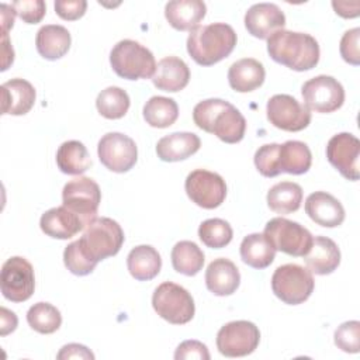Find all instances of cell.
<instances>
[{"mask_svg":"<svg viewBox=\"0 0 360 360\" xmlns=\"http://www.w3.org/2000/svg\"><path fill=\"white\" fill-rule=\"evenodd\" d=\"M63 262L66 269L76 276H87L96 269V263L91 262L80 249L79 242L75 240L65 248Z\"/></svg>","mask_w":360,"mask_h":360,"instance_id":"39","label":"cell"},{"mask_svg":"<svg viewBox=\"0 0 360 360\" xmlns=\"http://www.w3.org/2000/svg\"><path fill=\"white\" fill-rule=\"evenodd\" d=\"M236 41V32L225 22L198 25L190 31L187 52L195 63L211 66L229 56Z\"/></svg>","mask_w":360,"mask_h":360,"instance_id":"3","label":"cell"},{"mask_svg":"<svg viewBox=\"0 0 360 360\" xmlns=\"http://www.w3.org/2000/svg\"><path fill=\"white\" fill-rule=\"evenodd\" d=\"M201 146L200 138L193 132H173L158 141L156 153L163 162H180L194 155Z\"/></svg>","mask_w":360,"mask_h":360,"instance_id":"26","label":"cell"},{"mask_svg":"<svg viewBox=\"0 0 360 360\" xmlns=\"http://www.w3.org/2000/svg\"><path fill=\"white\" fill-rule=\"evenodd\" d=\"M193 120L200 129L214 134L225 143H238L245 136V117L235 105L222 98H207L195 104Z\"/></svg>","mask_w":360,"mask_h":360,"instance_id":"1","label":"cell"},{"mask_svg":"<svg viewBox=\"0 0 360 360\" xmlns=\"http://www.w3.org/2000/svg\"><path fill=\"white\" fill-rule=\"evenodd\" d=\"M260 342L259 328L249 321H232L217 333V349L225 357H243L253 353Z\"/></svg>","mask_w":360,"mask_h":360,"instance_id":"11","label":"cell"},{"mask_svg":"<svg viewBox=\"0 0 360 360\" xmlns=\"http://www.w3.org/2000/svg\"><path fill=\"white\" fill-rule=\"evenodd\" d=\"M56 165L62 173L79 176L91 166V159L80 141H66L56 150Z\"/></svg>","mask_w":360,"mask_h":360,"instance_id":"31","label":"cell"},{"mask_svg":"<svg viewBox=\"0 0 360 360\" xmlns=\"http://www.w3.org/2000/svg\"><path fill=\"white\" fill-rule=\"evenodd\" d=\"M0 288L3 297L11 302H24L31 298L35 290L32 264L21 256L7 259L1 267Z\"/></svg>","mask_w":360,"mask_h":360,"instance_id":"9","label":"cell"},{"mask_svg":"<svg viewBox=\"0 0 360 360\" xmlns=\"http://www.w3.org/2000/svg\"><path fill=\"white\" fill-rule=\"evenodd\" d=\"M284 25L285 15L281 8L273 3L253 4L245 14L248 32L259 39H267L273 32L284 30Z\"/></svg>","mask_w":360,"mask_h":360,"instance_id":"17","label":"cell"},{"mask_svg":"<svg viewBox=\"0 0 360 360\" xmlns=\"http://www.w3.org/2000/svg\"><path fill=\"white\" fill-rule=\"evenodd\" d=\"M70 32L63 25L48 24L38 30L35 45L38 53L48 59L56 60L65 56L70 48Z\"/></svg>","mask_w":360,"mask_h":360,"instance_id":"27","label":"cell"},{"mask_svg":"<svg viewBox=\"0 0 360 360\" xmlns=\"http://www.w3.org/2000/svg\"><path fill=\"white\" fill-rule=\"evenodd\" d=\"M335 345L346 353H357L360 349V322H343L335 330Z\"/></svg>","mask_w":360,"mask_h":360,"instance_id":"40","label":"cell"},{"mask_svg":"<svg viewBox=\"0 0 360 360\" xmlns=\"http://www.w3.org/2000/svg\"><path fill=\"white\" fill-rule=\"evenodd\" d=\"M190 82V69L187 63L177 56H166L159 60L152 76L156 89L176 93L183 90Z\"/></svg>","mask_w":360,"mask_h":360,"instance_id":"22","label":"cell"},{"mask_svg":"<svg viewBox=\"0 0 360 360\" xmlns=\"http://www.w3.org/2000/svg\"><path fill=\"white\" fill-rule=\"evenodd\" d=\"M152 307L162 319L173 325L190 322L195 312L191 294L184 287L172 281H165L155 288Z\"/></svg>","mask_w":360,"mask_h":360,"instance_id":"7","label":"cell"},{"mask_svg":"<svg viewBox=\"0 0 360 360\" xmlns=\"http://www.w3.org/2000/svg\"><path fill=\"white\" fill-rule=\"evenodd\" d=\"M1 336L8 335L10 332H14L17 328V316L13 311H8L7 308L1 307Z\"/></svg>","mask_w":360,"mask_h":360,"instance_id":"47","label":"cell"},{"mask_svg":"<svg viewBox=\"0 0 360 360\" xmlns=\"http://www.w3.org/2000/svg\"><path fill=\"white\" fill-rule=\"evenodd\" d=\"M267 52L274 62L295 72L314 69L321 53L312 35L288 30H278L267 38Z\"/></svg>","mask_w":360,"mask_h":360,"instance_id":"2","label":"cell"},{"mask_svg":"<svg viewBox=\"0 0 360 360\" xmlns=\"http://www.w3.org/2000/svg\"><path fill=\"white\" fill-rule=\"evenodd\" d=\"M240 284V273L236 264L225 257L212 260L205 270V285L218 297L233 294Z\"/></svg>","mask_w":360,"mask_h":360,"instance_id":"20","label":"cell"},{"mask_svg":"<svg viewBox=\"0 0 360 360\" xmlns=\"http://www.w3.org/2000/svg\"><path fill=\"white\" fill-rule=\"evenodd\" d=\"M311 273L326 276L333 273L340 264V250L328 236H315L309 252L304 256Z\"/></svg>","mask_w":360,"mask_h":360,"instance_id":"23","label":"cell"},{"mask_svg":"<svg viewBox=\"0 0 360 360\" xmlns=\"http://www.w3.org/2000/svg\"><path fill=\"white\" fill-rule=\"evenodd\" d=\"M1 45H3V66L1 70H7L8 66L14 62V51L11 46V42L8 39V34L3 32V39H1Z\"/></svg>","mask_w":360,"mask_h":360,"instance_id":"49","label":"cell"},{"mask_svg":"<svg viewBox=\"0 0 360 360\" xmlns=\"http://www.w3.org/2000/svg\"><path fill=\"white\" fill-rule=\"evenodd\" d=\"M276 257V249L263 233H250L240 243V259L253 269L269 267Z\"/></svg>","mask_w":360,"mask_h":360,"instance_id":"30","label":"cell"},{"mask_svg":"<svg viewBox=\"0 0 360 360\" xmlns=\"http://www.w3.org/2000/svg\"><path fill=\"white\" fill-rule=\"evenodd\" d=\"M34 86L20 77L1 84V114L24 115L35 103Z\"/></svg>","mask_w":360,"mask_h":360,"instance_id":"21","label":"cell"},{"mask_svg":"<svg viewBox=\"0 0 360 360\" xmlns=\"http://www.w3.org/2000/svg\"><path fill=\"white\" fill-rule=\"evenodd\" d=\"M278 148L280 143H266L256 150L253 162L262 176L276 177L281 173L278 167Z\"/></svg>","mask_w":360,"mask_h":360,"instance_id":"38","label":"cell"},{"mask_svg":"<svg viewBox=\"0 0 360 360\" xmlns=\"http://www.w3.org/2000/svg\"><path fill=\"white\" fill-rule=\"evenodd\" d=\"M207 6L201 0H173L165 6L167 22L177 31H191L205 17Z\"/></svg>","mask_w":360,"mask_h":360,"instance_id":"24","label":"cell"},{"mask_svg":"<svg viewBox=\"0 0 360 360\" xmlns=\"http://www.w3.org/2000/svg\"><path fill=\"white\" fill-rule=\"evenodd\" d=\"M127 267L135 280L149 281L159 274L162 269V259L153 246L139 245L128 253Z\"/></svg>","mask_w":360,"mask_h":360,"instance_id":"28","label":"cell"},{"mask_svg":"<svg viewBox=\"0 0 360 360\" xmlns=\"http://www.w3.org/2000/svg\"><path fill=\"white\" fill-rule=\"evenodd\" d=\"M263 235L276 250L295 257H304L309 252L314 240L307 228L283 217L271 218L266 224Z\"/></svg>","mask_w":360,"mask_h":360,"instance_id":"8","label":"cell"},{"mask_svg":"<svg viewBox=\"0 0 360 360\" xmlns=\"http://www.w3.org/2000/svg\"><path fill=\"white\" fill-rule=\"evenodd\" d=\"M267 120L278 129L298 132L311 122V111L290 94H274L266 105Z\"/></svg>","mask_w":360,"mask_h":360,"instance_id":"15","label":"cell"},{"mask_svg":"<svg viewBox=\"0 0 360 360\" xmlns=\"http://www.w3.org/2000/svg\"><path fill=\"white\" fill-rule=\"evenodd\" d=\"M143 120L153 128H167L179 117V105L173 98L163 96L150 97L143 105Z\"/></svg>","mask_w":360,"mask_h":360,"instance_id":"34","label":"cell"},{"mask_svg":"<svg viewBox=\"0 0 360 360\" xmlns=\"http://www.w3.org/2000/svg\"><path fill=\"white\" fill-rule=\"evenodd\" d=\"M131 105L129 96L125 90L117 86H110L101 90L96 98V107L100 115L107 120L122 118Z\"/></svg>","mask_w":360,"mask_h":360,"instance_id":"35","label":"cell"},{"mask_svg":"<svg viewBox=\"0 0 360 360\" xmlns=\"http://www.w3.org/2000/svg\"><path fill=\"white\" fill-rule=\"evenodd\" d=\"M100 162L114 173L131 170L138 160V148L132 138L121 132H108L97 145Z\"/></svg>","mask_w":360,"mask_h":360,"instance_id":"12","label":"cell"},{"mask_svg":"<svg viewBox=\"0 0 360 360\" xmlns=\"http://www.w3.org/2000/svg\"><path fill=\"white\" fill-rule=\"evenodd\" d=\"M11 6L15 14L27 24L39 22L46 13V6L42 0H17Z\"/></svg>","mask_w":360,"mask_h":360,"instance_id":"41","label":"cell"},{"mask_svg":"<svg viewBox=\"0 0 360 360\" xmlns=\"http://www.w3.org/2000/svg\"><path fill=\"white\" fill-rule=\"evenodd\" d=\"M302 202V188L294 181H281L274 184L267 193V205L276 214L295 212Z\"/></svg>","mask_w":360,"mask_h":360,"instance_id":"32","label":"cell"},{"mask_svg":"<svg viewBox=\"0 0 360 360\" xmlns=\"http://www.w3.org/2000/svg\"><path fill=\"white\" fill-rule=\"evenodd\" d=\"M315 281L312 273L295 263L278 266L271 276L274 295L288 305L305 302L314 292Z\"/></svg>","mask_w":360,"mask_h":360,"instance_id":"6","label":"cell"},{"mask_svg":"<svg viewBox=\"0 0 360 360\" xmlns=\"http://www.w3.org/2000/svg\"><path fill=\"white\" fill-rule=\"evenodd\" d=\"M305 212L318 225L335 228L345 221V208L338 198L326 191H315L305 200Z\"/></svg>","mask_w":360,"mask_h":360,"instance_id":"19","label":"cell"},{"mask_svg":"<svg viewBox=\"0 0 360 360\" xmlns=\"http://www.w3.org/2000/svg\"><path fill=\"white\" fill-rule=\"evenodd\" d=\"M89 222L65 205L45 211L39 219L42 232L53 239H70L83 231Z\"/></svg>","mask_w":360,"mask_h":360,"instance_id":"18","label":"cell"},{"mask_svg":"<svg viewBox=\"0 0 360 360\" xmlns=\"http://www.w3.org/2000/svg\"><path fill=\"white\" fill-rule=\"evenodd\" d=\"M62 200L66 208L80 215L90 224L97 218L101 191L93 179L79 176L65 184L62 190Z\"/></svg>","mask_w":360,"mask_h":360,"instance_id":"14","label":"cell"},{"mask_svg":"<svg viewBox=\"0 0 360 360\" xmlns=\"http://www.w3.org/2000/svg\"><path fill=\"white\" fill-rule=\"evenodd\" d=\"M184 188L188 198L205 210L219 207L226 197L225 180L218 173L205 169H197L188 173Z\"/></svg>","mask_w":360,"mask_h":360,"instance_id":"13","label":"cell"},{"mask_svg":"<svg viewBox=\"0 0 360 360\" xmlns=\"http://www.w3.org/2000/svg\"><path fill=\"white\" fill-rule=\"evenodd\" d=\"M304 105L309 111L328 114L339 110L345 103V89L332 76L319 75L307 80L301 87Z\"/></svg>","mask_w":360,"mask_h":360,"instance_id":"10","label":"cell"},{"mask_svg":"<svg viewBox=\"0 0 360 360\" xmlns=\"http://www.w3.org/2000/svg\"><path fill=\"white\" fill-rule=\"evenodd\" d=\"M28 325L38 333L49 335L56 332L62 323V315L49 302H37L27 312Z\"/></svg>","mask_w":360,"mask_h":360,"instance_id":"36","label":"cell"},{"mask_svg":"<svg viewBox=\"0 0 360 360\" xmlns=\"http://www.w3.org/2000/svg\"><path fill=\"white\" fill-rule=\"evenodd\" d=\"M266 70L262 62L253 58H243L231 65L228 70V82L232 90L238 93H249L260 87L264 82Z\"/></svg>","mask_w":360,"mask_h":360,"instance_id":"25","label":"cell"},{"mask_svg":"<svg viewBox=\"0 0 360 360\" xmlns=\"http://www.w3.org/2000/svg\"><path fill=\"white\" fill-rule=\"evenodd\" d=\"M332 7L335 8L336 14L343 18H354L360 14V3L359 1H332Z\"/></svg>","mask_w":360,"mask_h":360,"instance_id":"46","label":"cell"},{"mask_svg":"<svg viewBox=\"0 0 360 360\" xmlns=\"http://www.w3.org/2000/svg\"><path fill=\"white\" fill-rule=\"evenodd\" d=\"M112 70L122 79H149L156 70L153 53L134 39H122L110 52Z\"/></svg>","mask_w":360,"mask_h":360,"instance_id":"5","label":"cell"},{"mask_svg":"<svg viewBox=\"0 0 360 360\" xmlns=\"http://www.w3.org/2000/svg\"><path fill=\"white\" fill-rule=\"evenodd\" d=\"M359 39H360V28H352L346 31L340 39L339 51L340 56L345 62L357 66L360 63V49H359Z\"/></svg>","mask_w":360,"mask_h":360,"instance_id":"42","label":"cell"},{"mask_svg":"<svg viewBox=\"0 0 360 360\" xmlns=\"http://www.w3.org/2000/svg\"><path fill=\"white\" fill-rule=\"evenodd\" d=\"M210 357L211 356L207 346L198 340H184L177 346L174 352L176 360H190V359L210 360Z\"/></svg>","mask_w":360,"mask_h":360,"instance_id":"43","label":"cell"},{"mask_svg":"<svg viewBox=\"0 0 360 360\" xmlns=\"http://www.w3.org/2000/svg\"><path fill=\"white\" fill-rule=\"evenodd\" d=\"M1 10V30L3 32H8L10 28H13L14 25V17H15V10L13 8V6L8 4H1L0 6Z\"/></svg>","mask_w":360,"mask_h":360,"instance_id":"48","label":"cell"},{"mask_svg":"<svg viewBox=\"0 0 360 360\" xmlns=\"http://www.w3.org/2000/svg\"><path fill=\"white\" fill-rule=\"evenodd\" d=\"M312 155L307 143L301 141H287L278 148V167L281 173L304 174L309 170Z\"/></svg>","mask_w":360,"mask_h":360,"instance_id":"29","label":"cell"},{"mask_svg":"<svg viewBox=\"0 0 360 360\" xmlns=\"http://www.w3.org/2000/svg\"><path fill=\"white\" fill-rule=\"evenodd\" d=\"M87 8L86 0H58L55 1V11L62 20L75 21L84 15Z\"/></svg>","mask_w":360,"mask_h":360,"instance_id":"44","label":"cell"},{"mask_svg":"<svg viewBox=\"0 0 360 360\" xmlns=\"http://www.w3.org/2000/svg\"><path fill=\"white\" fill-rule=\"evenodd\" d=\"M172 266L177 273L184 276H195L204 266L202 250L191 240H180L172 249Z\"/></svg>","mask_w":360,"mask_h":360,"instance_id":"33","label":"cell"},{"mask_svg":"<svg viewBox=\"0 0 360 360\" xmlns=\"http://www.w3.org/2000/svg\"><path fill=\"white\" fill-rule=\"evenodd\" d=\"M360 158V141L350 132L333 135L326 145L328 162L347 180L357 181Z\"/></svg>","mask_w":360,"mask_h":360,"instance_id":"16","label":"cell"},{"mask_svg":"<svg viewBox=\"0 0 360 360\" xmlns=\"http://www.w3.org/2000/svg\"><path fill=\"white\" fill-rule=\"evenodd\" d=\"M233 231L231 225L221 218L205 219L198 226L200 240L211 249H222L232 240Z\"/></svg>","mask_w":360,"mask_h":360,"instance_id":"37","label":"cell"},{"mask_svg":"<svg viewBox=\"0 0 360 360\" xmlns=\"http://www.w3.org/2000/svg\"><path fill=\"white\" fill-rule=\"evenodd\" d=\"M56 357L59 360H63V359H94V354L83 345H79V343H69V345H65L60 352L56 354Z\"/></svg>","mask_w":360,"mask_h":360,"instance_id":"45","label":"cell"},{"mask_svg":"<svg viewBox=\"0 0 360 360\" xmlns=\"http://www.w3.org/2000/svg\"><path fill=\"white\" fill-rule=\"evenodd\" d=\"M124 231L121 225L107 217L91 221L80 239H77L83 253L96 264L107 257L115 256L124 243Z\"/></svg>","mask_w":360,"mask_h":360,"instance_id":"4","label":"cell"}]
</instances>
